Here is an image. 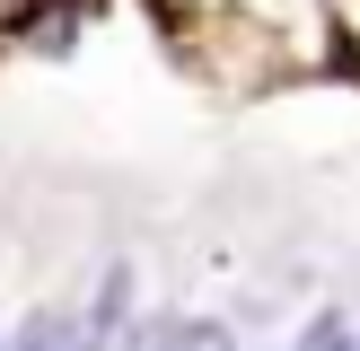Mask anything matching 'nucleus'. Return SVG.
<instances>
[{"mask_svg":"<svg viewBox=\"0 0 360 351\" xmlns=\"http://www.w3.org/2000/svg\"><path fill=\"white\" fill-rule=\"evenodd\" d=\"M150 333H158V316L141 307L132 263H115V272L97 281V298L79 307V343H70V351H150Z\"/></svg>","mask_w":360,"mask_h":351,"instance_id":"f257e3e1","label":"nucleus"},{"mask_svg":"<svg viewBox=\"0 0 360 351\" xmlns=\"http://www.w3.org/2000/svg\"><path fill=\"white\" fill-rule=\"evenodd\" d=\"M70 343H79V307H53V298H35V307L0 333V351H70Z\"/></svg>","mask_w":360,"mask_h":351,"instance_id":"f03ea898","label":"nucleus"},{"mask_svg":"<svg viewBox=\"0 0 360 351\" xmlns=\"http://www.w3.org/2000/svg\"><path fill=\"white\" fill-rule=\"evenodd\" d=\"M150 351H238V333H229L220 316H158Z\"/></svg>","mask_w":360,"mask_h":351,"instance_id":"7ed1b4c3","label":"nucleus"},{"mask_svg":"<svg viewBox=\"0 0 360 351\" xmlns=\"http://www.w3.org/2000/svg\"><path fill=\"white\" fill-rule=\"evenodd\" d=\"M281 351H352V325H343L334 307H316V316H308V325H299Z\"/></svg>","mask_w":360,"mask_h":351,"instance_id":"20e7f679","label":"nucleus"},{"mask_svg":"<svg viewBox=\"0 0 360 351\" xmlns=\"http://www.w3.org/2000/svg\"><path fill=\"white\" fill-rule=\"evenodd\" d=\"M352 351H360V333H352Z\"/></svg>","mask_w":360,"mask_h":351,"instance_id":"39448f33","label":"nucleus"},{"mask_svg":"<svg viewBox=\"0 0 360 351\" xmlns=\"http://www.w3.org/2000/svg\"><path fill=\"white\" fill-rule=\"evenodd\" d=\"M238 351H246V343H238Z\"/></svg>","mask_w":360,"mask_h":351,"instance_id":"423d86ee","label":"nucleus"}]
</instances>
